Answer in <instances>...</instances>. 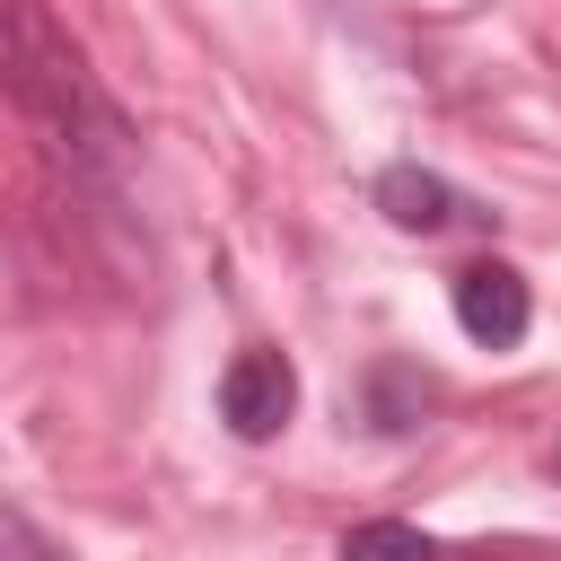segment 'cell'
<instances>
[{
	"instance_id": "1",
	"label": "cell",
	"mask_w": 561,
	"mask_h": 561,
	"mask_svg": "<svg viewBox=\"0 0 561 561\" xmlns=\"http://www.w3.org/2000/svg\"><path fill=\"white\" fill-rule=\"evenodd\" d=\"M0 96L26 114L35 149L53 158V175L70 193H105L123 175L131 131H123L114 96L88 79L79 44L44 18V0H0Z\"/></svg>"
},
{
	"instance_id": "7",
	"label": "cell",
	"mask_w": 561,
	"mask_h": 561,
	"mask_svg": "<svg viewBox=\"0 0 561 561\" xmlns=\"http://www.w3.org/2000/svg\"><path fill=\"white\" fill-rule=\"evenodd\" d=\"M0 561H70V552H61L26 508H9V500H0Z\"/></svg>"
},
{
	"instance_id": "2",
	"label": "cell",
	"mask_w": 561,
	"mask_h": 561,
	"mask_svg": "<svg viewBox=\"0 0 561 561\" xmlns=\"http://www.w3.org/2000/svg\"><path fill=\"white\" fill-rule=\"evenodd\" d=\"M447 298H456L465 342H482V351H508V342H526V324H535V289H526V272H517V263H500V254L465 263Z\"/></svg>"
},
{
	"instance_id": "5",
	"label": "cell",
	"mask_w": 561,
	"mask_h": 561,
	"mask_svg": "<svg viewBox=\"0 0 561 561\" xmlns=\"http://www.w3.org/2000/svg\"><path fill=\"white\" fill-rule=\"evenodd\" d=\"M430 403H438V377H421V368H403V359H386V368L368 377V421H377V430H412Z\"/></svg>"
},
{
	"instance_id": "6",
	"label": "cell",
	"mask_w": 561,
	"mask_h": 561,
	"mask_svg": "<svg viewBox=\"0 0 561 561\" xmlns=\"http://www.w3.org/2000/svg\"><path fill=\"white\" fill-rule=\"evenodd\" d=\"M342 561H438V543L403 517H368V526L342 535Z\"/></svg>"
},
{
	"instance_id": "4",
	"label": "cell",
	"mask_w": 561,
	"mask_h": 561,
	"mask_svg": "<svg viewBox=\"0 0 561 561\" xmlns=\"http://www.w3.org/2000/svg\"><path fill=\"white\" fill-rule=\"evenodd\" d=\"M377 210H386L403 237H438V228L473 219L465 193H456L447 175H430V167H386V175H377Z\"/></svg>"
},
{
	"instance_id": "3",
	"label": "cell",
	"mask_w": 561,
	"mask_h": 561,
	"mask_svg": "<svg viewBox=\"0 0 561 561\" xmlns=\"http://www.w3.org/2000/svg\"><path fill=\"white\" fill-rule=\"evenodd\" d=\"M298 412V368L280 359V351H237L228 368H219V421L237 430V438H272L280 421Z\"/></svg>"
}]
</instances>
